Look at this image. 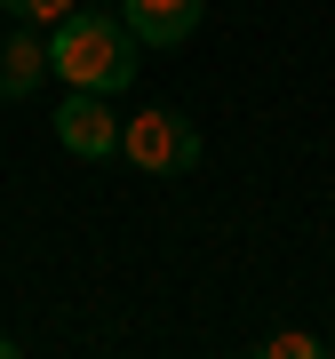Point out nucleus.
<instances>
[{"label":"nucleus","mask_w":335,"mask_h":359,"mask_svg":"<svg viewBox=\"0 0 335 359\" xmlns=\"http://www.w3.org/2000/svg\"><path fill=\"white\" fill-rule=\"evenodd\" d=\"M64 16H72V0H25L16 25H64Z\"/></svg>","instance_id":"7"},{"label":"nucleus","mask_w":335,"mask_h":359,"mask_svg":"<svg viewBox=\"0 0 335 359\" xmlns=\"http://www.w3.org/2000/svg\"><path fill=\"white\" fill-rule=\"evenodd\" d=\"M136 56H144V40L104 8H72L48 40V72L64 88H88V96H120L136 80Z\"/></svg>","instance_id":"1"},{"label":"nucleus","mask_w":335,"mask_h":359,"mask_svg":"<svg viewBox=\"0 0 335 359\" xmlns=\"http://www.w3.org/2000/svg\"><path fill=\"white\" fill-rule=\"evenodd\" d=\"M56 144H64L72 160H104V152H120V120H112V104L88 96V88H72L64 104H56Z\"/></svg>","instance_id":"3"},{"label":"nucleus","mask_w":335,"mask_h":359,"mask_svg":"<svg viewBox=\"0 0 335 359\" xmlns=\"http://www.w3.org/2000/svg\"><path fill=\"white\" fill-rule=\"evenodd\" d=\"M40 80H48V48H40V25H25L16 40H0V96H32Z\"/></svg>","instance_id":"5"},{"label":"nucleus","mask_w":335,"mask_h":359,"mask_svg":"<svg viewBox=\"0 0 335 359\" xmlns=\"http://www.w3.org/2000/svg\"><path fill=\"white\" fill-rule=\"evenodd\" d=\"M0 8H8V16H25V0H0Z\"/></svg>","instance_id":"9"},{"label":"nucleus","mask_w":335,"mask_h":359,"mask_svg":"<svg viewBox=\"0 0 335 359\" xmlns=\"http://www.w3.org/2000/svg\"><path fill=\"white\" fill-rule=\"evenodd\" d=\"M0 359H16V335H0Z\"/></svg>","instance_id":"8"},{"label":"nucleus","mask_w":335,"mask_h":359,"mask_svg":"<svg viewBox=\"0 0 335 359\" xmlns=\"http://www.w3.org/2000/svg\"><path fill=\"white\" fill-rule=\"evenodd\" d=\"M120 25H128L144 48H184L200 32V0H120Z\"/></svg>","instance_id":"4"},{"label":"nucleus","mask_w":335,"mask_h":359,"mask_svg":"<svg viewBox=\"0 0 335 359\" xmlns=\"http://www.w3.org/2000/svg\"><path fill=\"white\" fill-rule=\"evenodd\" d=\"M120 152L144 176H184V168H200V128L184 112H168V104H144L128 128H120Z\"/></svg>","instance_id":"2"},{"label":"nucleus","mask_w":335,"mask_h":359,"mask_svg":"<svg viewBox=\"0 0 335 359\" xmlns=\"http://www.w3.org/2000/svg\"><path fill=\"white\" fill-rule=\"evenodd\" d=\"M327 344H320V335H271V344H264V359H320Z\"/></svg>","instance_id":"6"}]
</instances>
